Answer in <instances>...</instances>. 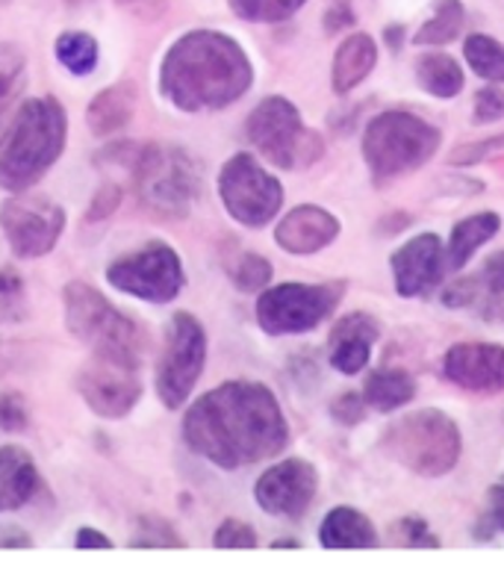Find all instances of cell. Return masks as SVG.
Masks as SVG:
<instances>
[{
	"mask_svg": "<svg viewBox=\"0 0 504 569\" xmlns=\"http://www.w3.org/2000/svg\"><path fill=\"white\" fill-rule=\"evenodd\" d=\"M215 546L219 549H254V528L249 522H242V519H224L219 531H215Z\"/></svg>",
	"mask_w": 504,
	"mask_h": 569,
	"instance_id": "36",
	"label": "cell"
},
{
	"mask_svg": "<svg viewBox=\"0 0 504 569\" xmlns=\"http://www.w3.org/2000/svg\"><path fill=\"white\" fill-rule=\"evenodd\" d=\"M183 440L215 467L242 469L281 455L290 426L265 383L228 381L187 410Z\"/></svg>",
	"mask_w": 504,
	"mask_h": 569,
	"instance_id": "1",
	"label": "cell"
},
{
	"mask_svg": "<svg viewBox=\"0 0 504 569\" xmlns=\"http://www.w3.org/2000/svg\"><path fill=\"white\" fill-rule=\"evenodd\" d=\"M377 66V44L369 33H354L336 48L334 69H331V83L336 94H345L357 89Z\"/></svg>",
	"mask_w": 504,
	"mask_h": 569,
	"instance_id": "22",
	"label": "cell"
},
{
	"mask_svg": "<svg viewBox=\"0 0 504 569\" xmlns=\"http://www.w3.org/2000/svg\"><path fill=\"white\" fill-rule=\"evenodd\" d=\"M498 230H502V216L493 213V210H484V213H475L470 219L457 221L452 228V237H448V248H445L448 272H457V269L470 263L472 254L481 246H487Z\"/></svg>",
	"mask_w": 504,
	"mask_h": 569,
	"instance_id": "24",
	"label": "cell"
},
{
	"mask_svg": "<svg viewBox=\"0 0 504 569\" xmlns=\"http://www.w3.org/2000/svg\"><path fill=\"white\" fill-rule=\"evenodd\" d=\"M470 281L475 289V305H481V310H487L490 316V307H496L504 298V251L487 257L478 274H470Z\"/></svg>",
	"mask_w": 504,
	"mask_h": 569,
	"instance_id": "31",
	"label": "cell"
},
{
	"mask_svg": "<svg viewBox=\"0 0 504 569\" xmlns=\"http://www.w3.org/2000/svg\"><path fill=\"white\" fill-rule=\"evenodd\" d=\"M411 224H413V216L395 210L393 216H386V219L377 221V233H381V237H395V233H402V230L411 228Z\"/></svg>",
	"mask_w": 504,
	"mask_h": 569,
	"instance_id": "43",
	"label": "cell"
},
{
	"mask_svg": "<svg viewBox=\"0 0 504 569\" xmlns=\"http://www.w3.org/2000/svg\"><path fill=\"white\" fill-rule=\"evenodd\" d=\"M504 148V133L502 137H490L484 142H466L457 144L452 153H448V162L452 166H475V162H484L490 153H496Z\"/></svg>",
	"mask_w": 504,
	"mask_h": 569,
	"instance_id": "37",
	"label": "cell"
},
{
	"mask_svg": "<svg viewBox=\"0 0 504 569\" xmlns=\"http://www.w3.org/2000/svg\"><path fill=\"white\" fill-rule=\"evenodd\" d=\"M254 66L242 44L219 30L180 36L163 57L160 92L183 112L224 110L249 92Z\"/></svg>",
	"mask_w": 504,
	"mask_h": 569,
	"instance_id": "2",
	"label": "cell"
},
{
	"mask_svg": "<svg viewBox=\"0 0 504 569\" xmlns=\"http://www.w3.org/2000/svg\"><path fill=\"white\" fill-rule=\"evenodd\" d=\"M224 210L245 228H263L283 207V187L251 153H233L219 171Z\"/></svg>",
	"mask_w": 504,
	"mask_h": 569,
	"instance_id": "10",
	"label": "cell"
},
{
	"mask_svg": "<svg viewBox=\"0 0 504 569\" xmlns=\"http://www.w3.org/2000/svg\"><path fill=\"white\" fill-rule=\"evenodd\" d=\"M130 183L148 213L160 219H183L201 196V162L183 148L142 144L130 169Z\"/></svg>",
	"mask_w": 504,
	"mask_h": 569,
	"instance_id": "5",
	"label": "cell"
},
{
	"mask_svg": "<svg viewBox=\"0 0 504 569\" xmlns=\"http://www.w3.org/2000/svg\"><path fill=\"white\" fill-rule=\"evenodd\" d=\"M62 305H65L69 333L89 346L94 357L142 366L148 346H151L145 328L115 310L98 289L83 281H71L62 289Z\"/></svg>",
	"mask_w": 504,
	"mask_h": 569,
	"instance_id": "4",
	"label": "cell"
},
{
	"mask_svg": "<svg viewBox=\"0 0 504 569\" xmlns=\"http://www.w3.org/2000/svg\"><path fill=\"white\" fill-rule=\"evenodd\" d=\"M308 0H231V9L251 24H278L304 7Z\"/></svg>",
	"mask_w": 504,
	"mask_h": 569,
	"instance_id": "32",
	"label": "cell"
},
{
	"mask_svg": "<svg viewBox=\"0 0 504 569\" xmlns=\"http://www.w3.org/2000/svg\"><path fill=\"white\" fill-rule=\"evenodd\" d=\"M69 119L57 98H33L16 116L3 151H0V189L27 192L53 169L65 151Z\"/></svg>",
	"mask_w": 504,
	"mask_h": 569,
	"instance_id": "3",
	"label": "cell"
},
{
	"mask_svg": "<svg viewBox=\"0 0 504 569\" xmlns=\"http://www.w3.org/2000/svg\"><path fill=\"white\" fill-rule=\"evenodd\" d=\"M377 322L366 313H351L345 319L334 325L331 331V366L342 375H357L369 366V357H372V346H375Z\"/></svg>",
	"mask_w": 504,
	"mask_h": 569,
	"instance_id": "19",
	"label": "cell"
},
{
	"mask_svg": "<svg viewBox=\"0 0 504 569\" xmlns=\"http://www.w3.org/2000/svg\"><path fill=\"white\" fill-rule=\"evenodd\" d=\"M386 42H393V48H399V39H402V27H386Z\"/></svg>",
	"mask_w": 504,
	"mask_h": 569,
	"instance_id": "49",
	"label": "cell"
},
{
	"mask_svg": "<svg viewBox=\"0 0 504 569\" xmlns=\"http://www.w3.org/2000/svg\"><path fill=\"white\" fill-rule=\"evenodd\" d=\"M21 289H24V281L12 269L0 272V301H16L21 296Z\"/></svg>",
	"mask_w": 504,
	"mask_h": 569,
	"instance_id": "46",
	"label": "cell"
},
{
	"mask_svg": "<svg viewBox=\"0 0 504 569\" xmlns=\"http://www.w3.org/2000/svg\"><path fill=\"white\" fill-rule=\"evenodd\" d=\"M107 281L119 292H128L151 305H165V301H174L183 289V263L178 251L165 242H148L145 248H137L112 260L107 266Z\"/></svg>",
	"mask_w": 504,
	"mask_h": 569,
	"instance_id": "12",
	"label": "cell"
},
{
	"mask_svg": "<svg viewBox=\"0 0 504 569\" xmlns=\"http://www.w3.org/2000/svg\"><path fill=\"white\" fill-rule=\"evenodd\" d=\"M121 198H124V187L110 180V183H103L98 192H94L92 204H89V213H85V221H103L110 219L115 210H119Z\"/></svg>",
	"mask_w": 504,
	"mask_h": 569,
	"instance_id": "38",
	"label": "cell"
},
{
	"mask_svg": "<svg viewBox=\"0 0 504 569\" xmlns=\"http://www.w3.org/2000/svg\"><path fill=\"white\" fill-rule=\"evenodd\" d=\"M53 51H57V60L71 71V74H92L94 66H98V42H94V36L80 33V30H69V33H62L53 44Z\"/></svg>",
	"mask_w": 504,
	"mask_h": 569,
	"instance_id": "30",
	"label": "cell"
},
{
	"mask_svg": "<svg viewBox=\"0 0 504 569\" xmlns=\"http://www.w3.org/2000/svg\"><path fill=\"white\" fill-rule=\"evenodd\" d=\"M390 266H393L395 289H399V296L404 298L427 296L431 289H436L443 283V274L448 272L445 248L436 233H420V237H413L411 242H404V246L390 257Z\"/></svg>",
	"mask_w": 504,
	"mask_h": 569,
	"instance_id": "17",
	"label": "cell"
},
{
	"mask_svg": "<svg viewBox=\"0 0 504 569\" xmlns=\"http://www.w3.org/2000/svg\"><path fill=\"white\" fill-rule=\"evenodd\" d=\"M345 296V281L278 283L256 301V322L265 333H308L334 313Z\"/></svg>",
	"mask_w": 504,
	"mask_h": 569,
	"instance_id": "9",
	"label": "cell"
},
{
	"mask_svg": "<svg viewBox=\"0 0 504 569\" xmlns=\"http://www.w3.org/2000/svg\"><path fill=\"white\" fill-rule=\"evenodd\" d=\"M0 228L7 233L12 254L21 260H39L60 242L65 230V210L48 198H9L0 204Z\"/></svg>",
	"mask_w": 504,
	"mask_h": 569,
	"instance_id": "13",
	"label": "cell"
},
{
	"mask_svg": "<svg viewBox=\"0 0 504 569\" xmlns=\"http://www.w3.org/2000/svg\"><path fill=\"white\" fill-rule=\"evenodd\" d=\"M354 24V16H351V9L345 3H336L331 12H327V33H336L340 27Z\"/></svg>",
	"mask_w": 504,
	"mask_h": 569,
	"instance_id": "48",
	"label": "cell"
},
{
	"mask_svg": "<svg viewBox=\"0 0 504 569\" xmlns=\"http://www.w3.org/2000/svg\"><path fill=\"white\" fill-rule=\"evenodd\" d=\"M130 546H137V549L139 546H142V549H165V546L180 549L183 540H180L178 531H174L165 519L154 517V513H145V517H139L137 528H133V543Z\"/></svg>",
	"mask_w": 504,
	"mask_h": 569,
	"instance_id": "34",
	"label": "cell"
},
{
	"mask_svg": "<svg viewBox=\"0 0 504 569\" xmlns=\"http://www.w3.org/2000/svg\"><path fill=\"white\" fill-rule=\"evenodd\" d=\"M331 417L340 422V426H357L366 417V401L357 392H342L336 396L334 405H331Z\"/></svg>",
	"mask_w": 504,
	"mask_h": 569,
	"instance_id": "40",
	"label": "cell"
},
{
	"mask_svg": "<svg viewBox=\"0 0 504 569\" xmlns=\"http://www.w3.org/2000/svg\"><path fill=\"white\" fill-rule=\"evenodd\" d=\"M319 543L325 549H375L377 531L366 513L357 508H334L319 526Z\"/></svg>",
	"mask_w": 504,
	"mask_h": 569,
	"instance_id": "23",
	"label": "cell"
},
{
	"mask_svg": "<svg viewBox=\"0 0 504 569\" xmlns=\"http://www.w3.org/2000/svg\"><path fill=\"white\" fill-rule=\"evenodd\" d=\"M336 237H340V219L319 204H299L283 216L278 230H274V242L283 251L299 257L319 254Z\"/></svg>",
	"mask_w": 504,
	"mask_h": 569,
	"instance_id": "18",
	"label": "cell"
},
{
	"mask_svg": "<svg viewBox=\"0 0 504 569\" xmlns=\"http://www.w3.org/2000/svg\"><path fill=\"white\" fill-rule=\"evenodd\" d=\"M443 142V133L431 121L413 112H381L366 124L363 133V160L375 183L411 174L422 169Z\"/></svg>",
	"mask_w": 504,
	"mask_h": 569,
	"instance_id": "6",
	"label": "cell"
},
{
	"mask_svg": "<svg viewBox=\"0 0 504 569\" xmlns=\"http://www.w3.org/2000/svg\"><path fill=\"white\" fill-rule=\"evenodd\" d=\"M319 490V472L310 460L290 458L274 463L256 478L254 499L256 505L281 519H301L313 505Z\"/></svg>",
	"mask_w": 504,
	"mask_h": 569,
	"instance_id": "15",
	"label": "cell"
},
{
	"mask_svg": "<svg viewBox=\"0 0 504 569\" xmlns=\"http://www.w3.org/2000/svg\"><path fill=\"white\" fill-rule=\"evenodd\" d=\"M413 71H416V83H420L422 92L443 98V101L457 98L463 92V83H466L461 62L443 51L422 53Z\"/></svg>",
	"mask_w": 504,
	"mask_h": 569,
	"instance_id": "26",
	"label": "cell"
},
{
	"mask_svg": "<svg viewBox=\"0 0 504 569\" xmlns=\"http://www.w3.org/2000/svg\"><path fill=\"white\" fill-rule=\"evenodd\" d=\"M115 3L145 24H154L157 18H163L165 9H169V0H115Z\"/></svg>",
	"mask_w": 504,
	"mask_h": 569,
	"instance_id": "42",
	"label": "cell"
},
{
	"mask_svg": "<svg viewBox=\"0 0 504 569\" xmlns=\"http://www.w3.org/2000/svg\"><path fill=\"white\" fill-rule=\"evenodd\" d=\"M443 375L466 392H478V396L504 392V346L457 342L445 351Z\"/></svg>",
	"mask_w": 504,
	"mask_h": 569,
	"instance_id": "16",
	"label": "cell"
},
{
	"mask_svg": "<svg viewBox=\"0 0 504 569\" xmlns=\"http://www.w3.org/2000/svg\"><path fill=\"white\" fill-rule=\"evenodd\" d=\"M27 86V57L16 44H0V139L7 133Z\"/></svg>",
	"mask_w": 504,
	"mask_h": 569,
	"instance_id": "27",
	"label": "cell"
},
{
	"mask_svg": "<svg viewBox=\"0 0 504 569\" xmlns=\"http://www.w3.org/2000/svg\"><path fill=\"white\" fill-rule=\"evenodd\" d=\"M0 546H12V549H30V546H33V540H30V535H27V531H21V528L0 526Z\"/></svg>",
	"mask_w": 504,
	"mask_h": 569,
	"instance_id": "47",
	"label": "cell"
},
{
	"mask_svg": "<svg viewBox=\"0 0 504 569\" xmlns=\"http://www.w3.org/2000/svg\"><path fill=\"white\" fill-rule=\"evenodd\" d=\"M399 535H402V540L407 546H425V549H436L440 546L436 535L427 528V522L422 517H404L399 522Z\"/></svg>",
	"mask_w": 504,
	"mask_h": 569,
	"instance_id": "41",
	"label": "cell"
},
{
	"mask_svg": "<svg viewBox=\"0 0 504 569\" xmlns=\"http://www.w3.org/2000/svg\"><path fill=\"white\" fill-rule=\"evenodd\" d=\"M30 426V410H27L24 396L18 392H0V428L9 433L24 431Z\"/></svg>",
	"mask_w": 504,
	"mask_h": 569,
	"instance_id": "35",
	"label": "cell"
},
{
	"mask_svg": "<svg viewBox=\"0 0 504 569\" xmlns=\"http://www.w3.org/2000/svg\"><path fill=\"white\" fill-rule=\"evenodd\" d=\"M233 287L242 289V292H260L272 283V263L265 260L263 254H240L236 266L231 269Z\"/></svg>",
	"mask_w": 504,
	"mask_h": 569,
	"instance_id": "33",
	"label": "cell"
},
{
	"mask_svg": "<svg viewBox=\"0 0 504 569\" xmlns=\"http://www.w3.org/2000/svg\"><path fill=\"white\" fill-rule=\"evenodd\" d=\"M475 124H493V121L504 119V92L496 86H484L475 94Z\"/></svg>",
	"mask_w": 504,
	"mask_h": 569,
	"instance_id": "39",
	"label": "cell"
},
{
	"mask_svg": "<svg viewBox=\"0 0 504 569\" xmlns=\"http://www.w3.org/2000/svg\"><path fill=\"white\" fill-rule=\"evenodd\" d=\"M78 549H112V540L103 531H94V528H80L78 531Z\"/></svg>",
	"mask_w": 504,
	"mask_h": 569,
	"instance_id": "45",
	"label": "cell"
},
{
	"mask_svg": "<svg viewBox=\"0 0 504 569\" xmlns=\"http://www.w3.org/2000/svg\"><path fill=\"white\" fill-rule=\"evenodd\" d=\"M463 18H466V12H463L461 0H436L431 18L413 36V44L443 48V44L454 42L463 30Z\"/></svg>",
	"mask_w": 504,
	"mask_h": 569,
	"instance_id": "28",
	"label": "cell"
},
{
	"mask_svg": "<svg viewBox=\"0 0 504 569\" xmlns=\"http://www.w3.org/2000/svg\"><path fill=\"white\" fill-rule=\"evenodd\" d=\"M416 396V381L404 369H377L366 378L363 387V401L366 408L377 413H395L404 405H411Z\"/></svg>",
	"mask_w": 504,
	"mask_h": 569,
	"instance_id": "25",
	"label": "cell"
},
{
	"mask_svg": "<svg viewBox=\"0 0 504 569\" xmlns=\"http://www.w3.org/2000/svg\"><path fill=\"white\" fill-rule=\"evenodd\" d=\"M137 372L139 366L94 357L92 363L80 369L74 387L92 413L103 419H121L128 417L142 399V381Z\"/></svg>",
	"mask_w": 504,
	"mask_h": 569,
	"instance_id": "14",
	"label": "cell"
},
{
	"mask_svg": "<svg viewBox=\"0 0 504 569\" xmlns=\"http://www.w3.org/2000/svg\"><path fill=\"white\" fill-rule=\"evenodd\" d=\"M251 144L278 169H308L322 160L325 139L301 121L299 107L281 94L263 98L245 121Z\"/></svg>",
	"mask_w": 504,
	"mask_h": 569,
	"instance_id": "8",
	"label": "cell"
},
{
	"mask_svg": "<svg viewBox=\"0 0 504 569\" xmlns=\"http://www.w3.org/2000/svg\"><path fill=\"white\" fill-rule=\"evenodd\" d=\"M206 363V331L192 313H174L169 342L157 363V396L169 410L183 408Z\"/></svg>",
	"mask_w": 504,
	"mask_h": 569,
	"instance_id": "11",
	"label": "cell"
},
{
	"mask_svg": "<svg viewBox=\"0 0 504 569\" xmlns=\"http://www.w3.org/2000/svg\"><path fill=\"white\" fill-rule=\"evenodd\" d=\"M384 451L413 476L443 478L461 460L463 437L448 413L425 408L386 428Z\"/></svg>",
	"mask_w": 504,
	"mask_h": 569,
	"instance_id": "7",
	"label": "cell"
},
{
	"mask_svg": "<svg viewBox=\"0 0 504 569\" xmlns=\"http://www.w3.org/2000/svg\"><path fill=\"white\" fill-rule=\"evenodd\" d=\"M490 522L504 531V481H498L493 490H490V510H487Z\"/></svg>",
	"mask_w": 504,
	"mask_h": 569,
	"instance_id": "44",
	"label": "cell"
},
{
	"mask_svg": "<svg viewBox=\"0 0 504 569\" xmlns=\"http://www.w3.org/2000/svg\"><path fill=\"white\" fill-rule=\"evenodd\" d=\"M39 485L33 455L21 446H0V513L24 508Z\"/></svg>",
	"mask_w": 504,
	"mask_h": 569,
	"instance_id": "21",
	"label": "cell"
},
{
	"mask_svg": "<svg viewBox=\"0 0 504 569\" xmlns=\"http://www.w3.org/2000/svg\"><path fill=\"white\" fill-rule=\"evenodd\" d=\"M463 57L478 77L493 80V83H504V44L496 42L493 36L472 33L463 42Z\"/></svg>",
	"mask_w": 504,
	"mask_h": 569,
	"instance_id": "29",
	"label": "cell"
},
{
	"mask_svg": "<svg viewBox=\"0 0 504 569\" xmlns=\"http://www.w3.org/2000/svg\"><path fill=\"white\" fill-rule=\"evenodd\" d=\"M139 103V89L133 80H119L94 94L85 107V124L98 139L115 137L133 119Z\"/></svg>",
	"mask_w": 504,
	"mask_h": 569,
	"instance_id": "20",
	"label": "cell"
}]
</instances>
